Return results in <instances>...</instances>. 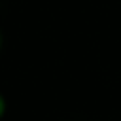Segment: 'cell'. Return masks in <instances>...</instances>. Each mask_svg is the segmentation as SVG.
<instances>
[{
    "instance_id": "obj_1",
    "label": "cell",
    "mask_w": 121,
    "mask_h": 121,
    "mask_svg": "<svg viewBox=\"0 0 121 121\" xmlns=\"http://www.w3.org/2000/svg\"><path fill=\"white\" fill-rule=\"evenodd\" d=\"M4 108H6V104H4V98H2V95H0V117H2V113H4Z\"/></svg>"
},
{
    "instance_id": "obj_2",
    "label": "cell",
    "mask_w": 121,
    "mask_h": 121,
    "mask_svg": "<svg viewBox=\"0 0 121 121\" xmlns=\"http://www.w3.org/2000/svg\"><path fill=\"white\" fill-rule=\"evenodd\" d=\"M0 42H2V36H0Z\"/></svg>"
}]
</instances>
